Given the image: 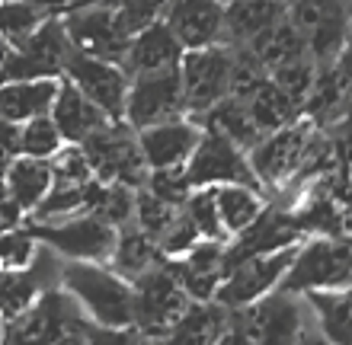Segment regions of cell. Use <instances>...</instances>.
Returning a JSON list of instances; mask_svg holds the SVG:
<instances>
[{
  "instance_id": "cell-1",
  "label": "cell",
  "mask_w": 352,
  "mask_h": 345,
  "mask_svg": "<svg viewBox=\"0 0 352 345\" xmlns=\"http://www.w3.org/2000/svg\"><path fill=\"white\" fill-rule=\"evenodd\" d=\"M58 285L96 329H106L109 336H135V285L109 262L65 259Z\"/></svg>"
},
{
  "instance_id": "cell-2",
  "label": "cell",
  "mask_w": 352,
  "mask_h": 345,
  "mask_svg": "<svg viewBox=\"0 0 352 345\" xmlns=\"http://www.w3.org/2000/svg\"><path fill=\"white\" fill-rule=\"evenodd\" d=\"M307 304L298 300L292 291H269L266 298L250 300L243 307H228V326L224 336L228 342H301L305 333Z\"/></svg>"
},
{
  "instance_id": "cell-3",
  "label": "cell",
  "mask_w": 352,
  "mask_h": 345,
  "mask_svg": "<svg viewBox=\"0 0 352 345\" xmlns=\"http://www.w3.org/2000/svg\"><path fill=\"white\" fill-rule=\"evenodd\" d=\"M67 339H96V326L80 313L61 285L48 288L42 298L19 317L3 323V342H67Z\"/></svg>"
},
{
  "instance_id": "cell-4",
  "label": "cell",
  "mask_w": 352,
  "mask_h": 345,
  "mask_svg": "<svg viewBox=\"0 0 352 345\" xmlns=\"http://www.w3.org/2000/svg\"><path fill=\"white\" fill-rule=\"evenodd\" d=\"M352 281V259L349 240L317 233L311 240L298 243L295 256L288 262L278 291L305 294V291H327V288H349Z\"/></svg>"
},
{
  "instance_id": "cell-5",
  "label": "cell",
  "mask_w": 352,
  "mask_h": 345,
  "mask_svg": "<svg viewBox=\"0 0 352 345\" xmlns=\"http://www.w3.org/2000/svg\"><path fill=\"white\" fill-rule=\"evenodd\" d=\"M93 176L100 182H119L129 189H141L151 176V167L138 147V134L122 119L106 121L100 131L80 141Z\"/></svg>"
},
{
  "instance_id": "cell-6",
  "label": "cell",
  "mask_w": 352,
  "mask_h": 345,
  "mask_svg": "<svg viewBox=\"0 0 352 345\" xmlns=\"http://www.w3.org/2000/svg\"><path fill=\"white\" fill-rule=\"evenodd\" d=\"M176 67H179L186 115L202 125V115L218 99L228 96V86H231V45L214 42V45L202 48H186Z\"/></svg>"
},
{
  "instance_id": "cell-7",
  "label": "cell",
  "mask_w": 352,
  "mask_h": 345,
  "mask_svg": "<svg viewBox=\"0 0 352 345\" xmlns=\"http://www.w3.org/2000/svg\"><path fill=\"white\" fill-rule=\"evenodd\" d=\"M295 246L228 256V272H224L221 285L214 291V300L221 307H243L250 300L266 298L269 291H276L282 285V275H285L288 262L295 256Z\"/></svg>"
},
{
  "instance_id": "cell-8",
  "label": "cell",
  "mask_w": 352,
  "mask_h": 345,
  "mask_svg": "<svg viewBox=\"0 0 352 345\" xmlns=\"http://www.w3.org/2000/svg\"><path fill=\"white\" fill-rule=\"evenodd\" d=\"M131 285H135V323H131L135 336L144 339L170 336V329L179 320L189 298L179 288L176 275L170 272L167 259L154 265V269H148L144 275H138Z\"/></svg>"
},
{
  "instance_id": "cell-9",
  "label": "cell",
  "mask_w": 352,
  "mask_h": 345,
  "mask_svg": "<svg viewBox=\"0 0 352 345\" xmlns=\"http://www.w3.org/2000/svg\"><path fill=\"white\" fill-rule=\"evenodd\" d=\"M32 237L45 243L58 256L65 259H90V262H109L112 243L119 227L96 211H80V215L61 217V221H48V224H29Z\"/></svg>"
},
{
  "instance_id": "cell-10",
  "label": "cell",
  "mask_w": 352,
  "mask_h": 345,
  "mask_svg": "<svg viewBox=\"0 0 352 345\" xmlns=\"http://www.w3.org/2000/svg\"><path fill=\"white\" fill-rule=\"evenodd\" d=\"M186 115L183 86H179V67L148 71V74L129 77V93L122 106V121L131 131H141L157 121H170Z\"/></svg>"
},
{
  "instance_id": "cell-11",
  "label": "cell",
  "mask_w": 352,
  "mask_h": 345,
  "mask_svg": "<svg viewBox=\"0 0 352 345\" xmlns=\"http://www.w3.org/2000/svg\"><path fill=\"white\" fill-rule=\"evenodd\" d=\"M317 125L307 119H298L292 125H282L276 131H266L250 150H247V163H250L253 176L260 182V189H276L285 186L288 179L298 173L305 150L314 138Z\"/></svg>"
},
{
  "instance_id": "cell-12",
  "label": "cell",
  "mask_w": 352,
  "mask_h": 345,
  "mask_svg": "<svg viewBox=\"0 0 352 345\" xmlns=\"http://www.w3.org/2000/svg\"><path fill=\"white\" fill-rule=\"evenodd\" d=\"M183 176L189 189L224 186V182H243V186L260 189L250 163H247V150H241L237 144H231L212 128H202V138L195 144L192 157L186 160Z\"/></svg>"
},
{
  "instance_id": "cell-13",
  "label": "cell",
  "mask_w": 352,
  "mask_h": 345,
  "mask_svg": "<svg viewBox=\"0 0 352 345\" xmlns=\"http://www.w3.org/2000/svg\"><path fill=\"white\" fill-rule=\"evenodd\" d=\"M61 77L67 84H74L90 103L100 106L109 119H122V106L129 93V71L119 61H106V58H93L67 48L65 61H61Z\"/></svg>"
},
{
  "instance_id": "cell-14",
  "label": "cell",
  "mask_w": 352,
  "mask_h": 345,
  "mask_svg": "<svg viewBox=\"0 0 352 345\" xmlns=\"http://www.w3.org/2000/svg\"><path fill=\"white\" fill-rule=\"evenodd\" d=\"M61 26H65L67 45L93 58L122 61V51L129 45V32L122 29L116 10L102 3L61 10Z\"/></svg>"
},
{
  "instance_id": "cell-15",
  "label": "cell",
  "mask_w": 352,
  "mask_h": 345,
  "mask_svg": "<svg viewBox=\"0 0 352 345\" xmlns=\"http://www.w3.org/2000/svg\"><path fill=\"white\" fill-rule=\"evenodd\" d=\"M61 262H65V256H58L52 246L38 243L36 256L26 265L0 269V317H3V323L19 317L26 307H32L48 288H58Z\"/></svg>"
},
{
  "instance_id": "cell-16",
  "label": "cell",
  "mask_w": 352,
  "mask_h": 345,
  "mask_svg": "<svg viewBox=\"0 0 352 345\" xmlns=\"http://www.w3.org/2000/svg\"><path fill=\"white\" fill-rule=\"evenodd\" d=\"M67 36L61 13L45 19L19 48H13L0 77H61V61L67 55Z\"/></svg>"
},
{
  "instance_id": "cell-17",
  "label": "cell",
  "mask_w": 352,
  "mask_h": 345,
  "mask_svg": "<svg viewBox=\"0 0 352 345\" xmlns=\"http://www.w3.org/2000/svg\"><path fill=\"white\" fill-rule=\"evenodd\" d=\"M135 134H138V147L151 169H183L202 138V125L189 115H179V119L148 125Z\"/></svg>"
},
{
  "instance_id": "cell-18",
  "label": "cell",
  "mask_w": 352,
  "mask_h": 345,
  "mask_svg": "<svg viewBox=\"0 0 352 345\" xmlns=\"http://www.w3.org/2000/svg\"><path fill=\"white\" fill-rule=\"evenodd\" d=\"M164 23L173 29L183 51L224 42V0H173Z\"/></svg>"
},
{
  "instance_id": "cell-19",
  "label": "cell",
  "mask_w": 352,
  "mask_h": 345,
  "mask_svg": "<svg viewBox=\"0 0 352 345\" xmlns=\"http://www.w3.org/2000/svg\"><path fill=\"white\" fill-rule=\"evenodd\" d=\"M183 58V45L173 36V29L157 19L151 26L138 29L135 36H129V45L122 51L119 64L131 74H148V71H164V67H176Z\"/></svg>"
},
{
  "instance_id": "cell-20",
  "label": "cell",
  "mask_w": 352,
  "mask_h": 345,
  "mask_svg": "<svg viewBox=\"0 0 352 345\" xmlns=\"http://www.w3.org/2000/svg\"><path fill=\"white\" fill-rule=\"evenodd\" d=\"M52 121L58 125L61 138L67 144H80L84 138H90L93 131H100L106 121H112L109 115L102 112L96 103H90L74 84H67L65 77L58 80V93L52 99V109H48Z\"/></svg>"
},
{
  "instance_id": "cell-21",
  "label": "cell",
  "mask_w": 352,
  "mask_h": 345,
  "mask_svg": "<svg viewBox=\"0 0 352 345\" xmlns=\"http://www.w3.org/2000/svg\"><path fill=\"white\" fill-rule=\"evenodd\" d=\"M61 77H3L0 80V115L23 125L32 115H45L58 93Z\"/></svg>"
},
{
  "instance_id": "cell-22",
  "label": "cell",
  "mask_w": 352,
  "mask_h": 345,
  "mask_svg": "<svg viewBox=\"0 0 352 345\" xmlns=\"http://www.w3.org/2000/svg\"><path fill=\"white\" fill-rule=\"evenodd\" d=\"M214 208H218V224L224 240H237L243 230H250L266 215V198L263 189L243 186V182H224L214 186Z\"/></svg>"
},
{
  "instance_id": "cell-23",
  "label": "cell",
  "mask_w": 352,
  "mask_h": 345,
  "mask_svg": "<svg viewBox=\"0 0 352 345\" xmlns=\"http://www.w3.org/2000/svg\"><path fill=\"white\" fill-rule=\"evenodd\" d=\"M0 182H3V192H7L29 217L38 208V202L48 195V189H52V167H48V160H42V157L16 154L13 163L3 169Z\"/></svg>"
},
{
  "instance_id": "cell-24",
  "label": "cell",
  "mask_w": 352,
  "mask_h": 345,
  "mask_svg": "<svg viewBox=\"0 0 352 345\" xmlns=\"http://www.w3.org/2000/svg\"><path fill=\"white\" fill-rule=\"evenodd\" d=\"M285 10L282 0H224V38L231 45H247L285 16Z\"/></svg>"
},
{
  "instance_id": "cell-25",
  "label": "cell",
  "mask_w": 352,
  "mask_h": 345,
  "mask_svg": "<svg viewBox=\"0 0 352 345\" xmlns=\"http://www.w3.org/2000/svg\"><path fill=\"white\" fill-rule=\"evenodd\" d=\"M305 304L311 320L317 323L320 336L333 345H346L352 339V307L349 288H327V291H305Z\"/></svg>"
},
{
  "instance_id": "cell-26",
  "label": "cell",
  "mask_w": 352,
  "mask_h": 345,
  "mask_svg": "<svg viewBox=\"0 0 352 345\" xmlns=\"http://www.w3.org/2000/svg\"><path fill=\"white\" fill-rule=\"evenodd\" d=\"M167 259L164 252H160L157 240L148 237L144 230H138L135 224H125L119 227L116 233V243H112V252H109V265L116 272H122L129 281H135L138 275H144L148 269L160 265V262Z\"/></svg>"
},
{
  "instance_id": "cell-27",
  "label": "cell",
  "mask_w": 352,
  "mask_h": 345,
  "mask_svg": "<svg viewBox=\"0 0 352 345\" xmlns=\"http://www.w3.org/2000/svg\"><path fill=\"white\" fill-rule=\"evenodd\" d=\"M65 10V0H0V36L19 48L45 19Z\"/></svg>"
},
{
  "instance_id": "cell-28",
  "label": "cell",
  "mask_w": 352,
  "mask_h": 345,
  "mask_svg": "<svg viewBox=\"0 0 352 345\" xmlns=\"http://www.w3.org/2000/svg\"><path fill=\"white\" fill-rule=\"evenodd\" d=\"M228 326V307H221L218 300H189L173 323L167 339L176 342H218Z\"/></svg>"
},
{
  "instance_id": "cell-29",
  "label": "cell",
  "mask_w": 352,
  "mask_h": 345,
  "mask_svg": "<svg viewBox=\"0 0 352 345\" xmlns=\"http://www.w3.org/2000/svg\"><path fill=\"white\" fill-rule=\"evenodd\" d=\"M202 128L218 131L221 138H228L231 144H237L241 150H250L256 141L263 138V131L256 128L250 109L243 99H234V96H224L202 115Z\"/></svg>"
},
{
  "instance_id": "cell-30",
  "label": "cell",
  "mask_w": 352,
  "mask_h": 345,
  "mask_svg": "<svg viewBox=\"0 0 352 345\" xmlns=\"http://www.w3.org/2000/svg\"><path fill=\"white\" fill-rule=\"evenodd\" d=\"M256 61H260L266 71H272L276 64L288 61V58H298V55H307V45H305V32L295 29L288 23V16H282L278 23H272L269 29H263L256 38L247 42Z\"/></svg>"
},
{
  "instance_id": "cell-31",
  "label": "cell",
  "mask_w": 352,
  "mask_h": 345,
  "mask_svg": "<svg viewBox=\"0 0 352 345\" xmlns=\"http://www.w3.org/2000/svg\"><path fill=\"white\" fill-rule=\"evenodd\" d=\"M247 109H250L253 121H256V128H260L263 134H266V131L282 128V125H292V121L301 119V106H298L295 99L282 90V86L272 84L269 77L250 93Z\"/></svg>"
},
{
  "instance_id": "cell-32",
  "label": "cell",
  "mask_w": 352,
  "mask_h": 345,
  "mask_svg": "<svg viewBox=\"0 0 352 345\" xmlns=\"http://www.w3.org/2000/svg\"><path fill=\"white\" fill-rule=\"evenodd\" d=\"M307 55L314 58V64H330L333 58L346 51V7L327 10L314 26L305 32Z\"/></svg>"
},
{
  "instance_id": "cell-33",
  "label": "cell",
  "mask_w": 352,
  "mask_h": 345,
  "mask_svg": "<svg viewBox=\"0 0 352 345\" xmlns=\"http://www.w3.org/2000/svg\"><path fill=\"white\" fill-rule=\"evenodd\" d=\"M179 208L183 205H173V202L154 195L151 189L141 186V189H135V211H131V224L138 227V230H144L148 237H154V240H160V237L173 227L176 217H179Z\"/></svg>"
},
{
  "instance_id": "cell-34",
  "label": "cell",
  "mask_w": 352,
  "mask_h": 345,
  "mask_svg": "<svg viewBox=\"0 0 352 345\" xmlns=\"http://www.w3.org/2000/svg\"><path fill=\"white\" fill-rule=\"evenodd\" d=\"M314 74H317L314 58L298 55V58H288V61L272 67V71H269V80L276 86H282V90L305 109V99H307V93H311V84H314Z\"/></svg>"
},
{
  "instance_id": "cell-35",
  "label": "cell",
  "mask_w": 352,
  "mask_h": 345,
  "mask_svg": "<svg viewBox=\"0 0 352 345\" xmlns=\"http://www.w3.org/2000/svg\"><path fill=\"white\" fill-rule=\"evenodd\" d=\"M61 144H65V138H61V131H58V125L52 121L48 112L32 115V119L19 125V154H26V157L48 160Z\"/></svg>"
},
{
  "instance_id": "cell-36",
  "label": "cell",
  "mask_w": 352,
  "mask_h": 345,
  "mask_svg": "<svg viewBox=\"0 0 352 345\" xmlns=\"http://www.w3.org/2000/svg\"><path fill=\"white\" fill-rule=\"evenodd\" d=\"M48 167H52V182L55 186H87L90 179H96L84 147L80 144H67V141L48 157Z\"/></svg>"
},
{
  "instance_id": "cell-37",
  "label": "cell",
  "mask_w": 352,
  "mask_h": 345,
  "mask_svg": "<svg viewBox=\"0 0 352 345\" xmlns=\"http://www.w3.org/2000/svg\"><path fill=\"white\" fill-rule=\"evenodd\" d=\"M183 215L202 240H224L221 224H218V208H214V186L192 189L183 202Z\"/></svg>"
},
{
  "instance_id": "cell-38",
  "label": "cell",
  "mask_w": 352,
  "mask_h": 345,
  "mask_svg": "<svg viewBox=\"0 0 352 345\" xmlns=\"http://www.w3.org/2000/svg\"><path fill=\"white\" fill-rule=\"evenodd\" d=\"M173 0H116L112 10H116V16H119L122 29L135 36L138 29L151 26V23H157V19L167 16V10Z\"/></svg>"
},
{
  "instance_id": "cell-39",
  "label": "cell",
  "mask_w": 352,
  "mask_h": 345,
  "mask_svg": "<svg viewBox=\"0 0 352 345\" xmlns=\"http://www.w3.org/2000/svg\"><path fill=\"white\" fill-rule=\"evenodd\" d=\"M38 250V240L32 237L29 227H10V230H0V269H16V265H26Z\"/></svg>"
},
{
  "instance_id": "cell-40",
  "label": "cell",
  "mask_w": 352,
  "mask_h": 345,
  "mask_svg": "<svg viewBox=\"0 0 352 345\" xmlns=\"http://www.w3.org/2000/svg\"><path fill=\"white\" fill-rule=\"evenodd\" d=\"M16 154H19V125H13V121H7L0 115V176L13 163Z\"/></svg>"
},
{
  "instance_id": "cell-41",
  "label": "cell",
  "mask_w": 352,
  "mask_h": 345,
  "mask_svg": "<svg viewBox=\"0 0 352 345\" xmlns=\"http://www.w3.org/2000/svg\"><path fill=\"white\" fill-rule=\"evenodd\" d=\"M26 221V211L13 202V198L3 192V182H0V230H10V227H19Z\"/></svg>"
},
{
  "instance_id": "cell-42",
  "label": "cell",
  "mask_w": 352,
  "mask_h": 345,
  "mask_svg": "<svg viewBox=\"0 0 352 345\" xmlns=\"http://www.w3.org/2000/svg\"><path fill=\"white\" fill-rule=\"evenodd\" d=\"M10 55H13V45H10L7 38L0 36V71H3V64L10 61Z\"/></svg>"
},
{
  "instance_id": "cell-43",
  "label": "cell",
  "mask_w": 352,
  "mask_h": 345,
  "mask_svg": "<svg viewBox=\"0 0 352 345\" xmlns=\"http://www.w3.org/2000/svg\"><path fill=\"white\" fill-rule=\"evenodd\" d=\"M0 342H3V317H0Z\"/></svg>"
},
{
  "instance_id": "cell-44",
  "label": "cell",
  "mask_w": 352,
  "mask_h": 345,
  "mask_svg": "<svg viewBox=\"0 0 352 345\" xmlns=\"http://www.w3.org/2000/svg\"><path fill=\"white\" fill-rule=\"evenodd\" d=\"M282 3H285V7H288V3H292V0H282Z\"/></svg>"
}]
</instances>
